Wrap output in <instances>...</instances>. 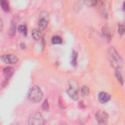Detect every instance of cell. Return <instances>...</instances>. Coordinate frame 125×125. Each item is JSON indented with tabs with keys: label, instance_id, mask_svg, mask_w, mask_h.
Segmentation results:
<instances>
[{
	"label": "cell",
	"instance_id": "cell-1",
	"mask_svg": "<svg viewBox=\"0 0 125 125\" xmlns=\"http://www.w3.org/2000/svg\"><path fill=\"white\" fill-rule=\"evenodd\" d=\"M107 56L109 61L113 66L117 68H121L123 65V60L122 58L118 54L115 49L111 47L107 51Z\"/></svg>",
	"mask_w": 125,
	"mask_h": 125
},
{
	"label": "cell",
	"instance_id": "cell-2",
	"mask_svg": "<svg viewBox=\"0 0 125 125\" xmlns=\"http://www.w3.org/2000/svg\"><path fill=\"white\" fill-rule=\"evenodd\" d=\"M43 98L42 93L37 85L31 87L28 93V98L32 103H37L40 102Z\"/></svg>",
	"mask_w": 125,
	"mask_h": 125
},
{
	"label": "cell",
	"instance_id": "cell-3",
	"mask_svg": "<svg viewBox=\"0 0 125 125\" xmlns=\"http://www.w3.org/2000/svg\"><path fill=\"white\" fill-rule=\"evenodd\" d=\"M69 88L67 91V93L69 97L73 100H77L79 96L78 94V84L74 80H70L69 82Z\"/></svg>",
	"mask_w": 125,
	"mask_h": 125
},
{
	"label": "cell",
	"instance_id": "cell-4",
	"mask_svg": "<svg viewBox=\"0 0 125 125\" xmlns=\"http://www.w3.org/2000/svg\"><path fill=\"white\" fill-rule=\"evenodd\" d=\"M28 123L31 125H42L44 124L45 120L40 113L35 112L30 115L28 120Z\"/></svg>",
	"mask_w": 125,
	"mask_h": 125
},
{
	"label": "cell",
	"instance_id": "cell-5",
	"mask_svg": "<svg viewBox=\"0 0 125 125\" xmlns=\"http://www.w3.org/2000/svg\"><path fill=\"white\" fill-rule=\"evenodd\" d=\"M108 118L107 114L103 111L99 110L96 114V119L100 124H105L107 122Z\"/></svg>",
	"mask_w": 125,
	"mask_h": 125
},
{
	"label": "cell",
	"instance_id": "cell-6",
	"mask_svg": "<svg viewBox=\"0 0 125 125\" xmlns=\"http://www.w3.org/2000/svg\"><path fill=\"white\" fill-rule=\"evenodd\" d=\"M1 61L6 63H16L18 61V58L13 54H5L1 56Z\"/></svg>",
	"mask_w": 125,
	"mask_h": 125
},
{
	"label": "cell",
	"instance_id": "cell-7",
	"mask_svg": "<svg viewBox=\"0 0 125 125\" xmlns=\"http://www.w3.org/2000/svg\"><path fill=\"white\" fill-rule=\"evenodd\" d=\"M98 99L101 103L104 104L110 100V96L106 92H102L98 95Z\"/></svg>",
	"mask_w": 125,
	"mask_h": 125
},
{
	"label": "cell",
	"instance_id": "cell-8",
	"mask_svg": "<svg viewBox=\"0 0 125 125\" xmlns=\"http://www.w3.org/2000/svg\"><path fill=\"white\" fill-rule=\"evenodd\" d=\"M14 72V69L11 66H8L4 68L3 70V74L6 79L10 78Z\"/></svg>",
	"mask_w": 125,
	"mask_h": 125
},
{
	"label": "cell",
	"instance_id": "cell-9",
	"mask_svg": "<svg viewBox=\"0 0 125 125\" xmlns=\"http://www.w3.org/2000/svg\"><path fill=\"white\" fill-rule=\"evenodd\" d=\"M102 33L103 35L105 37L107 40H110L111 39V32L107 25H104L102 28Z\"/></svg>",
	"mask_w": 125,
	"mask_h": 125
},
{
	"label": "cell",
	"instance_id": "cell-10",
	"mask_svg": "<svg viewBox=\"0 0 125 125\" xmlns=\"http://www.w3.org/2000/svg\"><path fill=\"white\" fill-rule=\"evenodd\" d=\"M47 20L45 19H39L38 22V27L40 31L43 30L47 25Z\"/></svg>",
	"mask_w": 125,
	"mask_h": 125
},
{
	"label": "cell",
	"instance_id": "cell-11",
	"mask_svg": "<svg viewBox=\"0 0 125 125\" xmlns=\"http://www.w3.org/2000/svg\"><path fill=\"white\" fill-rule=\"evenodd\" d=\"M115 74H116V77L118 79L119 82L122 85L124 83V80H123V78L122 73V71H121V68H116V71H115Z\"/></svg>",
	"mask_w": 125,
	"mask_h": 125
},
{
	"label": "cell",
	"instance_id": "cell-12",
	"mask_svg": "<svg viewBox=\"0 0 125 125\" xmlns=\"http://www.w3.org/2000/svg\"><path fill=\"white\" fill-rule=\"evenodd\" d=\"M32 35L33 38L37 41L39 40L42 37V34L40 30L37 29H34L32 30Z\"/></svg>",
	"mask_w": 125,
	"mask_h": 125
},
{
	"label": "cell",
	"instance_id": "cell-13",
	"mask_svg": "<svg viewBox=\"0 0 125 125\" xmlns=\"http://www.w3.org/2000/svg\"><path fill=\"white\" fill-rule=\"evenodd\" d=\"M0 6L2 10L5 12H8L9 11V6L8 2L5 0H1L0 1Z\"/></svg>",
	"mask_w": 125,
	"mask_h": 125
},
{
	"label": "cell",
	"instance_id": "cell-14",
	"mask_svg": "<svg viewBox=\"0 0 125 125\" xmlns=\"http://www.w3.org/2000/svg\"><path fill=\"white\" fill-rule=\"evenodd\" d=\"M16 25L15 24V22L14 21H11L9 33H8V34L10 36L12 37L15 35L16 32Z\"/></svg>",
	"mask_w": 125,
	"mask_h": 125
},
{
	"label": "cell",
	"instance_id": "cell-15",
	"mask_svg": "<svg viewBox=\"0 0 125 125\" xmlns=\"http://www.w3.org/2000/svg\"><path fill=\"white\" fill-rule=\"evenodd\" d=\"M51 42L53 44H61L62 42V39L59 36H54L52 37Z\"/></svg>",
	"mask_w": 125,
	"mask_h": 125
},
{
	"label": "cell",
	"instance_id": "cell-16",
	"mask_svg": "<svg viewBox=\"0 0 125 125\" xmlns=\"http://www.w3.org/2000/svg\"><path fill=\"white\" fill-rule=\"evenodd\" d=\"M18 31L22 33L24 36H26L27 33V29L26 26L24 25H21L18 27Z\"/></svg>",
	"mask_w": 125,
	"mask_h": 125
},
{
	"label": "cell",
	"instance_id": "cell-17",
	"mask_svg": "<svg viewBox=\"0 0 125 125\" xmlns=\"http://www.w3.org/2000/svg\"><path fill=\"white\" fill-rule=\"evenodd\" d=\"M81 93H82V95L83 96H87L89 93V89L88 87L85 85L83 86L81 88Z\"/></svg>",
	"mask_w": 125,
	"mask_h": 125
},
{
	"label": "cell",
	"instance_id": "cell-18",
	"mask_svg": "<svg viewBox=\"0 0 125 125\" xmlns=\"http://www.w3.org/2000/svg\"><path fill=\"white\" fill-rule=\"evenodd\" d=\"M84 4L88 6H94L97 4L98 1L96 0H85L83 1Z\"/></svg>",
	"mask_w": 125,
	"mask_h": 125
},
{
	"label": "cell",
	"instance_id": "cell-19",
	"mask_svg": "<svg viewBox=\"0 0 125 125\" xmlns=\"http://www.w3.org/2000/svg\"><path fill=\"white\" fill-rule=\"evenodd\" d=\"M42 108L44 111H48L49 109V104L47 99H45L42 104Z\"/></svg>",
	"mask_w": 125,
	"mask_h": 125
},
{
	"label": "cell",
	"instance_id": "cell-20",
	"mask_svg": "<svg viewBox=\"0 0 125 125\" xmlns=\"http://www.w3.org/2000/svg\"><path fill=\"white\" fill-rule=\"evenodd\" d=\"M39 19H45L48 20V14L45 11H42L40 13L39 15Z\"/></svg>",
	"mask_w": 125,
	"mask_h": 125
},
{
	"label": "cell",
	"instance_id": "cell-21",
	"mask_svg": "<svg viewBox=\"0 0 125 125\" xmlns=\"http://www.w3.org/2000/svg\"><path fill=\"white\" fill-rule=\"evenodd\" d=\"M118 32L120 35H122L125 32V26L123 24H120L119 26Z\"/></svg>",
	"mask_w": 125,
	"mask_h": 125
},
{
	"label": "cell",
	"instance_id": "cell-22",
	"mask_svg": "<svg viewBox=\"0 0 125 125\" xmlns=\"http://www.w3.org/2000/svg\"><path fill=\"white\" fill-rule=\"evenodd\" d=\"M72 60H77V53L73 50L72 53Z\"/></svg>",
	"mask_w": 125,
	"mask_h": 125
},
{
	"label": "cell",
	"instance_id": "cell-23",
	"mask_svg": "<svg viewBox=\"0 0 125 125\" xmlns=\"http://www.w3.org/2000/svg\"><path fill=\"white\" fill-rule=\"evenodd\" d=\"M71 64L73 66H76L77 65V61L75 60H72L71 62Z\"/></svg>",
	"mask_w": 125,
	"mask_h": 125
},
{
	"label": "cell",
	"instance_id": "cell-24",
	"mask_svg": "<svg viewBox=\"0 0 125 125\" xmlns=\"http://www.w3.org/2000/svg\"><path fill=\"white\" fill-rule=\"evenodd\" d=\"M2 21H1V20H0V30H1V29H2Z\"/></svg>",
	"mask_w": 125,
	"mask_h": 125
},
{
	"label": "cell",
	"instance_id": "cell-25",
	"mask_svg": "<svg viewBox=\"0 0 125 125\" xmlns=\"http://www.w3.org/2000/svg\"><path fill=\"white\" fill-rule=\"evenodd\" d=\"M22 44H23V45L22 46L21 45V48H22L23 49L24 48H25V46L24 45V44H23V43H22Z\"/></svg>",
	"mask_w": 125,
	"mask_h": 125
}]
</instances>
